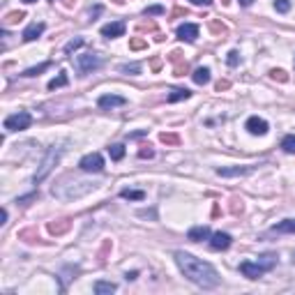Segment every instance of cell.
<instances>
[{"label":"cell","mask_w":295,"mask_h":295,"mask_svg":"<svg viewBox=\"0 0 295 295\" xmlns=\"http://www.w3.org/2000/svg\"><path fill=\"white\" fill-rule=\"evenodd\" d=\"M173 258L182 275L192 284H196L198 289H217L219 286V275L208 261H201V258L187 254V251H175Z\"/></svg>","instance_id":"6da1fadb"},{"label":"cell","mask_w":295,"mask_h":295,"mask_svg":"<svg viewBox=\"0 0 295 295\" xmlns=\"http://www.w3.org/2000/svg\"><path fill=\"white\" fill-rule=\"evenodd\" d=\"M97 189V182H90V180H76V178H65L62 182H55L51 187V194L60 201H72V198H83L86 194L95 192Z\"/></svg>","instance_id":"7a4b0ae2"},{"label":"cell","mask_w":295,"mask_h":295,"mask_svg":"<svg viewBox=\"0 0 295 295\" xmlns=\"http://www.w3.org/2000/svg\"><path fill=\"white\" fill-rule=\"evenodd\" d=\"M62 152H65V148H62V146H51V148H49V152L44 154V159H42L40 168H37V173H35V178H33L35 185H37V182H42L49 173H51V171H53V166L60 161Z\"/></svg>","instance_id":"3957f363"},{"label":"cell","mask_w":295,"mask_h":295,"mask_svg":"<svg viewBox=\"0 0 295 295\" xmlns=\"http://www.w3.org/2000/svg\"><path fill=\"white\" fill-rule=\"evenodd\" d=\"M74 67H76L79 76H88V74H93L95 69L101 67V58L99 55H95V53H81V55H76Z\"/></svg>","instance_id":"277c9868"},{"label":"cell","mask_w":295,"mask_h":295,"mask_svg":"<svg viewBox=\"0 0 295 295\" xmlns=\"http://www.w3.org/2000/svg\"><path fill=\"white\" fill-rule=\"evenodd\" d=\"M33 125V115L28 111H19V113H12L5 118V129L7 132H23Z\"/></svg>","instance_id":"5b68a950"},{"label":"cell","mask_w":295,"mask_h":295,"mask_svg":"<svg viewBox=\"0 0 295 295\" xmlns=\"http://www.w3.org/2000/svg\"><path fill=\"white\" fill-rule=\"evenodd\" d=\"M79 168L83 173H101L104 171V157L99 152H90L86 157H81Z\"/></svg>","instance_id":"8992f818"},{"label":"cell","mask_w":295,"mask_h":295,"mask_svg":"<svg viewBox=\"0 0 295 295\" xmlns=\"http://www.w3.org/2000/svg\"><path fill=\"white\" fill-rule=\"evenodd\" d=\"M240 272L247 277V279H261V277L265 275L268 270L263 268L258 261H242L240 263Z\"/></svg>","instance_id":"52a82bcc"},{"label":"cell","mask_w":295,"mask_h":295,"mask_svg":"<svg viewBox=\"0 0 295 295\" xmlns=\"http://www.w3.org/2000/svg\"><path fill=\"white\" fill-rule=\"evenodd\" d=\"M256 166H226V168H217V175H221V178H242V175H249L254 173Z\"/></svg>","instance_id":"ba28073f"},{"label":"cell","mask_w":295,"mask_h":295,"mask_svg":"<svg viewBox=\"0 0 295 295\" xmlns=\"http://www.w3.org/2000/svg\"><path fill=\"white\" fill-rule=\"evenodd\" d=\"M231 242H233V238L228 233H221V231L210 235V249H212V251H224V249L231 247Z\"/></svg>","instance_id":"9c48e42d"},{"label":"cell","mask_w":295,"mask_h":295,"mask_svg":"<svg viewBox=\"0 0 295 295\" xmlns=\"http://www.w3.org/2000/svg\"><path fill=\"white\" fill-rule=\"evenodd\" d=\"M245 127H247V132L249 134H254V136H263V134H268V122L263 120V118H258V115H251V118H249L247 120V125H245Z\"/></svg>","instance_id":"30bf717a"},{"label":"cell","mask_w":295,"mask_h":295,"mask_svg":"<svg viewBox=\"0 0 295 295\" xmlns=\"http://www.w3.org/2000/svg\"><path fill=\"white\" fill-rule=\"evenodd\" d=\"M125 104H127V99L120 97V95H101L99 99H97V106L104 108V111L115 108V106H125Z\"/></svg>","instance_id":"8fae6325"},{"label":"cell","mask_w":295,"mask_h":295,"mask_svg":"<svg viewBox=\"0 0 295 295\" xmlns=\"http://www.w3.org/2000/svg\"><path fill=\"white\" fill-rule=\"evenodd\" d=\"M125 30H127L125 21H113V23H108V26L101 28V35H104V37H108V40H113V37H122V35H125Z\"/></svg>","instance_id":"7c38bea8"},{"label":"cell","mask_w":295,"mask_h":295,"mask_svg":"<svg viewBox=\"0 0 295 295\" xmlns=\"http://www.w3.org/2000/svg\"><path fill=\"white\" fill-rule=\"evenodd\" d=\"M178 37H180L182 42H194L196 37H198V26H196V23H182V26L178 28Z\"/></svg>","instance_id":"4fadbf2b"},{"label":"cell","mask_w":295,"mask_h":295,"mask_svg":"<svg viewBox=\"0 0 295 295\" xmlns=\"http://www.w3.org/2000/svg\"><path fill=\"white\" fill-rule=\"evenodd\" d=\"M44 28H47V26H44L42 21H35V23H30V26L23 30V35H21V37H23V42H35L42 33H44Z\"/></svg>","instance_id":"5bb4252c"},{"label":"cell","mask_w":295,"mask_h":295,"mask_svg":"<svg viewBox=\"0 0 295 295\" xmlns=\"http://www.w3.org/2000/svg\"><path fill=\"white\" fill-rule=\"evenodd\" d=\"M210 235H212V231H210L208 226H192L187 231V238L192 242H201V240H210Z\"/></svg>","instance_id":"9a60e30c"},{"label":"cell","mask_w":295,"mask_h":295,"mask_svg":"<svg viewBox=\"0 0 295 295\" xmlns=\"http://www.w3.org/2000/svg\"><path fill=\"white\" fill-rule=\"evenodd\" d=\"M93 291L97 295H111V293H115V291H118V286H115L113 282H95Z\"/></svg>","instance_id":"2e32d148"},{"label":"cell","mask_w":295,"mask_h":295,"mask_svg":"<svg viewBox=\"0 0 295 295\" xmlns=\"http://www.w3.org/2000/svg\"><path fill=\"white\" fill-rule=\"evenodd\" d=\"M189 97H192L189 90H185V88H173V90L166 95V101L173 104V101H182V99H189Z\"/></svg>","instance_id":"e0dca14e"},{"label":"cell","mask_w":295,"mask_h":295,"mask_svg":"<svg viewBox=\"0 0 295 295\" xmlns=\"http://www.w3.org/2000/svg\"><path fill=\"white\" fill-rule=\"evenodd\" d=\"M192 79H194L196 86H205L210 81V69L208 67H198L194 74H192Z\"/></svg>","instance_id":"ac0fdd59"},{"label":"cell","mask_w":295,"mask_h":295,"mask_svg":"<svg viewBox=\"0 0 295 295\" xmlns=\"http://www.w3.org/2000/svg\"><path fill=\"white\" fill-rule=\"evenodd\" d=\"M272 231H275V233H295V219L279 221V224H275V226H272Z\"/></svg>","instance_id":"d6986e66"},{"label":"cell","mask_w":295,"mask_h":295,"mask_svg":"<svg viewBox=\"0 0 295 295\" xmlns=\"http://www.w3.org/2000/svg\"><path fill=\"white\" fill-rule=\"evenodd\" d=\"M120 196L122 198H129V201H143V198H146V192H141V189H122Z\"/></svg>","instance_id":"ffe728a7"},{"label":"cell","mask_w":295,"mask_h":295,"mask_svg":"<svg viewBox=\"0 0 295 295\" xmlns=\"http://www.w3.org/2000/svg\"><path fill=\"white\" fill-rule=\"evenodd\" d=\"M69 79H67V72H60L58 76H55L53 81H49V90H55V88H62V86H67Z\"/></svg>","instance_id":"44dd1931"},{"label":"cell","mask_w":295,"mask_h":295,"mask_svg":"<svg viewBox=\"0 0 295 295\" xmlns=\"http://www.w3.org/2000/svg\"><path fill=\"white\" fill-rule=\"evenodd\" d=\"M108 154H111L113 161H120L122 157H125V146H122V143H113V146L108 148Z\"/></svg>","instance_id":"7402d4cb"},{"label":"cell","mask_w":295,"mask_h":295,"mask_svg":"<svg viewBox=\"0 0 295 295\" xmlns=\"http://www.w3.org/2000/svg\"><path fill=\"white\" fill-rule=\"evenodd\" d=\"M282 150H284V152H289V154H295V134L284 136V141H282Z\"/></svg>","instance_id":"603a6c76"},{"label":"cell","mask_w":295,"mask_h":295,"mask_svg":"<svg viewBox=\"0 0 295 295\" xmlns=\"http://www.w3.org/2000/svg\"><path fill=\"white\" fill-rule=\"evenodd\" d=\"M49 67H51V62H42V65H37V67L26 69V72L21 74V76H37V74H42L44 69H49Z\"/></svg>","instance_id":"cb8c5ba5"},{"label":"cell","mask_w":295,"mask_h":295,"mask_svg":"<svg viewBox=\"0 0 295 295\" xmlns=\"http://www.w3.org/2000/svg\"><path fill=\"white\" fill-rule=\"evenodd\" d=\"M69 228V221L67 219H62V224H49V231L53 235H60V233H65Z\"/></svg>","instance_id":"d4e9b609"},{"label":"cell","mask_w":295,"mask_h":295,"mask_svg":"<svg viewBox=\"0 0 295 295\" xmlns=\"http://www.w3.org/2000/svg\"><path fill=\"white\" fill-rule=\"evenodd\" d=\"M86 44V40L83 37H76V40H72V42H67L65 44V53H72V51H76V49H81Z\"/></svg>","instance_id":"484cf974"},{"label":"cell","mask_w":295,"mask_h":295,"mask_svg":"<svg viewBox=\"0 0 295 295\" xmlns=\"http://www.w3.org/2000/svg\"><path fill=\"white\" fill-rule=\"evenodd\" d=\"M120 72H122V74H139V72H141V65H139V62H129V65H120Z\"/></svg>","instance_id":"4316f807"},{"label":"cell","mask_w":295,"mask_h":295,"mask_svg":"<svg viewBox=\"0 0 295 295\" xmlns=\"http://www.w3.org/2000/svg\"><path fill=\"white\" fill-rule=\"evenodd\" d=\"M275 9L277 12H282V14H286L291 9V0H275Z\"/></svg>","instance_id":"83f0119b"},{"label":"cell","mask_w":295,"mask_h":295,"mask_svg":"<svg viewBox=\"0 0 295 295\" xmlns=\"http://www.w3.org/2000/svg\"><path fill=\"white\" fill-rule=\"evenodd\" d=\"M226 62L231 65V67H235V65L240 62V53H238V51H231V53H228V58H226Z\"/></svg>","instance_id":"f1b7e54d"},{"label":"cell","mask_w":295,"mask_h":295,"mask_svg":"<svg viewBox=\"0 0 295 295\" xmlns=\"http://www.w3.org/2000/svg\"><path fill=\"white\" fill-rule=\"evenodd\" d=\"M159 139H161L164 143H178V136H175V134H161Z\"/></svg>","instance_id":"f546056e"},{"label":"cell","mask_w":295,"mask_h":295,"mask_svg":"<svg viewBox=\"0 0 295 295\" xmlns=\"http://www.w3.org/2000/svg\"><path fill=\"white\" fill-rule=\"evenodd\" d=\"M270 74H272V79H279V81H286V74H284V72H282V69H272V72H270Z\"/></svg>","instance_id":"4dcf8cb0"},{"label":"cell","mask_w":295,"mask_h":295,"mask_svg":"<svg viewBox=\"0 0 295 295\" xmlns=\"http://www.w3.org/2000/svg\"><path fill=\"white\" fill-rule=\"evenodd\" d=\"M161 12H164V7H159V5L148 7V9H146V14H161Z\"/></svg>","instance_id":"1f68e13d"},{"label":"cell","mask_w":295,"mask_h":295,"mask_svg":"<svg viewBox=\"0 0 295 295\" xmlns=\"http://www.w3.org/2000/svg\"><path fill=\"white\" fill-rule=\"evenodd\" d=\"M19 19H23V14H16V12H14V14H9V16H7V21H9V23H14V21H19Z\"/></svg>","instance_id":"d6a6232c"},{"label":"cell","mask_w":295,"mask_h":295,"mask_svg":"<svg viewBox=\"0 0 295 295\" xmlns=\"http://www.w3.org/2000/svg\"><path fill=\"white\" fill-rule=\"evenodd\" d=\"M152 150H150V148H148V150H141V152H139V157H141V159H146V157H152Z\"/></svg>","instance_id":"836d02e7"},{"label":"cell","mask_w":295,"mask_h":295,"mask_svg":"<svg viewBox=\"0 0 295 295\" xmlns=\"http://www.w3.org/2000/svg\"><path fill=\"white\" fill-rule=\"evenodd\" d=\"M189 2H194V5H212V0H189Z\"/></svg>","instance_id":"e575fe53"},{"label":"cell","mask_w":295,"mask_h":295,"mask_svg":"<svg viewBox=\"0 0 295 295\" xmlns=\"http://www.w3.org/2000/svg\"><path fill=\"white\" fill-rule=\"evenodd\" d=\"M143 44H146V42H141V40H136V42H134V44H132V47H134V49H141V47H143Z\"/></svg>","instance_id":"d590c367"},{"label":"cell","mask_w":295,"mask_h":295,"mask_svg":"<svg viewBox=\"0 0 295 295\" xmlns=\"http://www.w3.org/2000/svg\"><path fill=\"white\" fill-rule=\"evenodd\" d=\"M251 2H254V0H240V5H242V7H249Z\"/></svg>","instance_id":"8d00e7d4"},{"label":"cell","mask_w":295,"mask_h":295,"mask_svg":"<svg viewBox=\"0 0 295 295\" xmlns=\"http://www.w3.org/2000/svg\"><path fill=\"white\" fill-rule=\"evenodd\" d=\"M23 2H26V5H30V2H37V0H23Z\"/></svg>","instance_id":"74e56055"}]
</instances>
